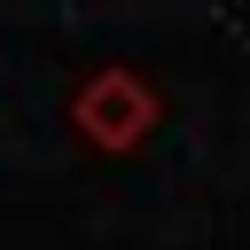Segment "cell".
<instances>
[{"label":"cell","instance_id":"obj_1","mask_svg":"<svg viewBox=\"0 0 250 250\" xmlns=\"http://www.w3.org/2000/svg\"><path fill=\"white\" fill-rule=\"evenodd\" d=\"M156 117H164V94L125 62H102V70H86L70 86V133L86 148H102V156H133L156 133Z\"/></svg>","mask_w":250,"mask_h":250}]
</instances>
